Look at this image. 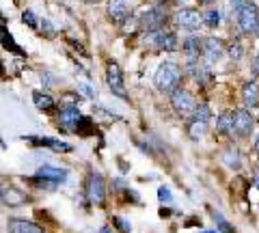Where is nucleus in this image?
Masks as SVG:
<instances>
[{"instance_id": "obj_11", "label": "nucleus", "mask_w": 259, "mask_h": 233, "mask_svg": "<svg viewBox=\"0 0 259 233\" xmlns=\"http://www.w3.org/2000/svg\"><path fill=\"white\" fill-rule=\"evenodd\" d=\"M132 0H108L106 3V13L115 24H125L127 18H132Z\"/></svg>"}, {"instance_id": "obj_3", "label": "nucleus", "mask_w": 259, "mask_h": 233, "mask_svg": "<svg viewBox=\"0 0 259 233\" xmlns=\"http://www.w3.org/2000/svg\"><path fill=\"white\" fill-rule=\"evenodd\" d=\"M209 117H212V112H209L207 104H197V110L192 112L188 127H186V132H188V136L192 141H199L205 136L207 125H209Z\"/></svg>"}, {"instance_id": "obj_4", "label": "nucleus", "mask_w": 259, "mask_h": 233, "mask_svg": "<svg viewBox=\"0 0 259 233\" xmlns=\"http://www.w3.org/2000/svg\"><path fill=\"white\" fill-rule=\"evenodd\" d=\"M145 45L153 48V50H160V52H175L180 43H177V35L173 30H166V28H160V30H153V33L145 35Z\"/></svg>"}, {"instance_id": "obj_10", "label": "nucleus", "mask_w": 259, "mask_h": 233, "mask_svg": "<svg viewBox=\"0 0 259 233\" xmlns=\"http://www.w3.org/2000/svg\"><path fill=\"white\" fill-rule=\"evenodd\" d=\"M26 143H30L32 147H41V149H50V151H56V154H69L74 151L69 143H63L59 138H50V136H22Z\"/></svg>"}, {"instance_id": "obj_1", "label": "nucleus", "mask_w": 259, "mask_h": 233, "mask_svg": "<svg viewBox=\"0 0 259 233\" xmlns=\"http://www.w3.org/2000/svg\"><path fill=\"white\" fill-rule=\"evenodd\" d=\"M182 76H184L182 67L177 65V63L166 61V63H162V65L158 67L156 76H153V84H156V89L160 93H168V95H171L177 86H180Z\"/></svg>"}, {"instance_id": "obj_15", "label": "nucleus", "mask_w": 259, "mask_h": 233, "mask_svg": "<svg viewBox=\"0 0 259 233\" xmlns=\"http://www.w3.org/2000/svg\"><path fill=\"white\" fill-rule=\"evenodd\" d=\"M182 52L186 56V63L190 61H199L201 59V52H203V39L201 37H188L186 41L182 43Z\"/></svg>"}, {"instance_id": "obj_37", "label": "nucleus", "mask_w": 259, "mask_h": 233, "mask_svg": "<svg viewBox=\"0 0 259 233\" xmlns=\"http://www.w3.org/2000/svg\"><path fill=\"white\" fill-rule=\"evenodd\" d=\"M199 233H218V231H199Z\"/></svg>"}, {"instance_id": "obj_5", "label": "nucleus", "mask_w": 259, "mask_h": 233, "mask_svg": "<svg viewBox=\"0 0 259 233\" xmlns=\"http://www.w3.org/2000/svg\"><path fill=\"white\" fill-rule=\"evenodd\" d=\"M84 197L91 205H104V201H106V181L100 173L91 171L87 177V183H84Z\"/></svg>"}, {"instance_id": "obj_21", "label": "nucleus", "mask_w": 259, "mask_h": 233, "mask_svg": "<svg viewBox=\"0 0 259 233\" xmlns=\"http://www.w3.org/2000/svg\"><path fill=\"white\" fill-rule=\"evenodd\" d=\"M32 102H35V106L39 110H44V112H52L54 106H56V102L50 98V95L41 93V91H32Z\"/></svg>"}, {"instance_id": "obj_8", "label": "nucleus", "mask_w": 259, "mask_h": 233, "mask_svg": "<svg viewBox=\"0 0 259 233\" xmlns=\"http://www.w3.org/2000/svg\"><path fill=\"white\" fill-rule=\"evenodd\" d=\"M139 24L143 30H147V33H153V30H160L164 28L166 24V11L162 9V5H153L149 9H145L139 18Z\"/></svg>"}, {"instance_id": "obj_36", "label": "nucleus", "mask_w": 259, "mask_h": 233, "mask_svg": "<svg viewBox=\"0 0 259 233\" xmlns=\"http://www.w3.org/2000/svg\"><path fill=\"white\" fill-rule=\"evenodd\" d=\"M0 203H3V186H0Z\"/></svg>"}, {"instance_id": "obj_19", "label": "nucleus", "mask_w": 259, "mask_h": 233, "mask_svg": "<svg viewBox=\"0 0 259 233\" xmlns=\"http://www.w3.org/2000/svg\"><path fill=\"white\" fill-rule=\"evenodd\" d=\"M7 227H9V233H46L44 227H39L37 222L24 218H9Z\"/></svg>"}, {"instance_id": "obj_33", "label": "nucleus", "mask_w": 259, "mask_h": 233, "mask_svg": "<svg viewBox=\"0 0 259 233\" xmlns=\"http://www.w3.org/2000/svg\"><path fill=\"white\" fill-rule=\"evenodd\" d=\"M197 3H199V5H212L214 0H197Z\"/></svg>"}, {"instance_id": "obj_28", "label": "nucleus", "mask_w": 259, "mask_h": 233, "mask_svg": "<svg viewBox=\"0 0 259 233\" xmlns=\"http://www.w3.org/2000/svg\"><path fill=\"white\" fill-rule=\"evenodd\" d=\"M158 199H160V203H171V201H173L171 190H168L166 186H160L158 188Z\"/></svg>"}, {"instance_id": "obj_12", "label": "nucleus", "mask_w": 259, "mask_h": 233, "mask_svg": "<svg viewBox=\"0 0 259 233\" xmlns=\"http://www.w3.org/2000/svg\"><path fill=\"white\" fill-rule=\"evenodd\" d=\"M253 112L248 108H238L233 110V134L238 136V138H246V136L253 132Z\"/></svg>"}, {"instance_id": "obj_31", "label": "nucleus", "mask_w": 259, "mask_h": 233, "mask_svg": "<svg viewBox=\"0 0 259 233\" xmlns=\"http://www.w3.org/2000/svg\"><path fill=\"white\" fill-rule=\"evenodd\" d=\"M253 74L259 78V54L255 56V61H253Z\"/></svg>"}, {"instance_id": "obj_25", "label": "nucleus", "mask_w": 259, "mask_h": 233, "mask_svg": "<svg viewBox=\"0 0 259 233\" xmlns=\"http://www.w3.org/2000/svg\"><path fill=\"white\" fill-rule=\"evenodd\" d=\"M214 220H216V224H218V229H221L223 233H236V227H233V224H229V222H227L225 218H223V216L221 214H214Z\"/></svg>"}, {"instance_id": "obj_34", "label": "nucleus", "mask_w": 259, "mask_h": 233, "mask_svg": "<svg viewBox=\"0 0 259 233\" xmlns=\"http://www.w3.org/2000/svg\"><path fill=\"white\" fill-rule=\"evenodd\" d=\"M255 154L259 156V136H257V141H255Z\"/></svg>"}, {"instance_id": "obj_17", "label": "nucleus", "mask_w": 259, "mask_h": 233, "mask_svg": "<svg viewBox=\"0 0 259 233\" xmlns=\"http://www.w3.org/2000/svg\"><path fill=\"white\" fill-rule=\"evenodd\" d=\"M242 102L246 108H257L259 106V80H248L242 86Z\"/></svg>"}, {"instance_id": "obj_26", "label": "nucleus", "mask_w": 259, "mask_h": 233, "mask_svg": "<svg viewBox=\"0 0 259 233\" xmlns=\"http://www.w3.org/2000/svg\"><path fill=\"white\" fill-rule=\"evenodd\" d=\"M22 22H24V24H26V26H28V28H37V26H39V20H37V15H35V13H32L30 9H26V11H24V13H22Z\"/></svg>"}, {"instance_id": "obj_9", "label": "nucleus", "mask_w": 259, "mask_h": 233, "mask_svg": "<svg viewBox=\"0 0 259 233\" xmlns=\"http://www.w3.org/2000/svg\"><path fill=\"white\" fill-rule=\"evenodd\" d=\"M106 84H108V89L112 91V95H117L119 100H127L123 74H121V67L117 65L115 61L106 63Z\"/></svg>"}, {"instance_id": "obj_14", "label": "nucleus", "mask_w": 259, "mask_h": 233, "mask_svg": "<svg viewBox=\"0 0 259 233\" xmlns=\"http://www.w3.org/2000/svg\"><path fill=\"white\" fill-rule=\"evenodd\" d=\"M67 175H69L67 168L52 166V164H44V166L37 168V177L50 181V183H54V186H56V183H63L65 179H67Z\"/></svg>"}, {"instance_id": "obj_2", "label": "nucleus", "mask_w": 259, "mask_h": 233, "mask_svg": "<svg viewBox=\"0 0 259 233\" xmlns=\"http://www.w3.org/2000/svg\"><path fill=\"white\" fill-rule=\"evenodd\" d=\"M236 22L244 35H259V7L253 0H240L236 7Z\"/></svg>"}, {"instance_id": "obj_23", "label": "nucleus", "mask_w": 259, "mask_h": 233, "mask_svg": "<svg viewBox=\"0 0 259 233\" xmlns=\"http://www.w3.org/2000/svg\"><path fill=\"white\" fill-rule=\"evenodd\" d=\"M223 162L229 166V168H233V171H238L240 168V151H238V147H227L225 151H223Z\"/></svg>"}, {"instance_id": "obj_35", "label": "nucleus", "mask_w": 259, "mask_h": 233, "mask_svg": "<svg viewBox=\"0 0 259 233\" xmlns=\"http://www.w3.org/2000/svg\"><path fill=\"white\" fill-rule=\"evenodd\" d=\"M255 183H257V188H259V168L255 171Z\"/></svg>"}, {"instance_id": "obj_27", "label": "nucleus", "mask_w": 259, "mask_h": 233, "mask_svg": "<svg viewBox=\"0 0 259 233\" xmlns=\"http://www.w3.org/2000/svg\"><path fill=\"white\" fill-rule=\"evenodd\" d=\"M227 52H229V56L233 61H240L242 59V45H240V41H233L229 48H227Z\"/></svg>"}, {"instance_id": "obj_6", "label": "nucleus", "mask_w": 259, "mask_h": 233, "mask_svg": "<svg viewBox=\"0 0 259 233\" xmlns=\"http://www.w3.org/2000/svg\"><path fill=\"white\" fill-rule=\"evenodd\" d=\"M171 22L175 24V28L188 30V33H194V30H199L201 26H203V18H201V11L190 9V7H186V9H177V11L173 13Z\"/></svg>"}, {"instance_id": "obj_7", "label": "nucleus", "mask_w": 259, "mask_h": 233, "mask_svg": "<svg viewBox=\"0 0 259 233\" xmlns=\"http://www.w3.org/2000/svg\"><path fill=\"white\" fill-rule=\"evenodd\" d=\"M171 106H173V110H175L182 119H190L192 112L197 110V100L192 98L190 91L180 89V86H177V89L171 93Z\"/></svg>"}, {"instance_id": "obj_24", "label": "nucleus", "mask_w": 259, "mask_h": 233, "mask_svg": "<svg viewBox=\"0 0 259 233\" xmlns=\"http://www.w3.org/2000/svg\"><path fill=\"white\" fill-rule=\"evenodd\" d=\"M201 18H203V26H207V28H216V26H221V11L214 9V7H209V9H205L203 13H201Z\"/></svg>"}, {"instance_id": "obj_20", "label": "nucleus", "mask_w": 259, "mask_h": 233, "mask_svg": "<svg viewBox=\"0 0 259 233\" xmlns=\"http://www.w3.org/2000/svg\"><path fill=\"white\" fill-rule=\"evenodd\" d=\"M0 43H3V48L5 50H9L11 54H18V56H26L24 54V50L22 48L15 43V39H13V35L9 33V30H7L5 26H0Z\"/></svg>"}, {"instance_id": "obj_22", "label": "nucleus", "mask_w": 259, "mask_h": 233, "mask_svg": "<svg viewBox=\"0 0 259 233\" xmlns=\"http://www.w3.org/2000/svg\"><path fill=\"white\" fill-rule=\"evenodd\" d=\"M216 127L221 134H231L233 136V110H225L216 119Z\"/></svg>"}, {"instance_id": "obj_18", "label": "nucleus", "mask_w": 259, "mask_h": 233, "mask_svg": "<svg viewBox=\"0 0 259 233\" xmlns=\"http://www.w3.org/2000/svg\"><path fill=\"white\" fill-rule=\"evenodd\" d=\"M82 117L80 115V110H78V106H63L61 108V112H59V123H61V127H65L67 132H71L74 127L78 125V119Z\"/></svg>"}, {"instance_id": "obj_39", "label": "nucleus", "mask_w": 259, "mask_h": 233, "mask_svg": "<svg viewBox=\"0 0 259 233\" xmlns=\"http://www.w3.org/2000/svg\"><path fill=\"white\" fill-rule=\"evenodd\" d=\"M102 233H108V227H104V229H102Z\"/></svg>"}, {"instance_id": "obj_16", "label": "nucleus", "mask_w": 259, "mask_h": 233, "mask_svg": "<svg viewBox=\"0 0 259 233\" xmlns=\"http://www.w3.org/2000/svg\"><path fill=\"white\" fill-rule=\"evenodd\" d=\"M28 195L26 192H22L20 188L15 186H9V188H3V203L7 207H20L24 203H28Z\"/></svg>"}, {"instance_id": "obj_13", "label": "nucleus", "mask_w": 259, "mask_h": 233, "mask_svg": "<svg viewBox=\"0 0 259 233\" xmlns=\"http://www.w3.org/2000/svg\"><path fill=\"white\" fill-rule=\"evenodd\" d=\"M225 52H227V48H225V43L221 41V39H216V37L203 39V52H201V59H205L207 65L218 63L225 56Z\"/></svg>"}, {"instance_id": "obj_38", "label": "nucleus", "mask_w": 259, "mask_h": 233, "mask_svg": "<svg viewBox=\"0 0 259 233\" xmlns=\"http://www.w3.org/2000/svg\"><path fill=\"white\" fill-rule=\"evenodd\" d=\"M84 3H100V0H84Z\"/></svg>"}, {"instance_id": "obj_32", "label": "nucleus", "mask_w": 259, "mask_h": 233, "mask_svg": "<svg viewBox=\"0 0 259 233\" xmlns=\"http://www.w3.org/2000/svg\"><path fill=\"white\" fill-rule=\"evenodd\" d=\"M80 89H82V91H84V95H89V98H91V95H93L91 86H87V84H80Z\"/></svg>"}, {"instance_id": "obj_30", "label": "nucleus", "mask_w": 259, "mask_h": 233, "mask_svg": "<svg viewBox=\"0 0 259 233\" xmlns=\"http://www.w3.org/2000/svg\"><path fill=\"white\" fill-rule=\"evenodd\" d=\"M41 24H44V26H41V33L46 30V35H48V37H52V35H54V28H52V24L48 22V20H44Z\"/></svg>"}, {"instance_id": "obj_29", "label": "nucleus", "mask_w": 259, "mask_h": 233, "mask_svg": "<svg viewBox=\"0 0 259 233\" xmlns=\"http://www.w3.org/2000/svg\"><path fill=\"white\" fill-rule=\"evenodd\" d=\"M112 224L117 227L119 233H127V231H130V222H125L123 218H121V216H115V218H112Z\"/></svg>"}]
</instances>
